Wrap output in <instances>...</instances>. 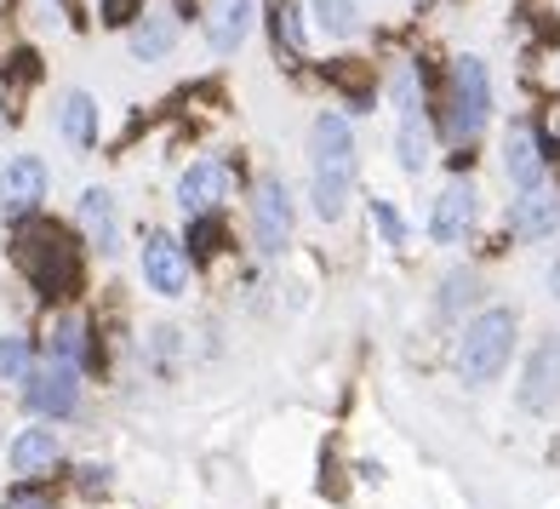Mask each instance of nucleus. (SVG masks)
<instances>
[{
	"label": "nucleus",
	"mask_w": 560,
	"mask_h": 509,
	"mask_svg": "<svg viewBox=\"0 0 560 509\" xmlns=\"http://www.w3.org/2000/svg\"><path fill=\"white\" fill-rule=\"evenodd\" d=\"M480 298H487L480 275L475 269H452L446 281H441V315H464V310H475Z\"/></svg>",
	"instance_id": "21"
},
{
	"label": "nucleus",
	"mask_w": 560,
	"mask_h": 509,
	"mask_svg": "<svg viewBox=\"0 0 560 509\" xmlns=\"http://www.w3.org/2000/svg\"><path fill=\"white\" fill-rule=\"evenodd\" d=\"M252 235H258L264 252H280L292 241V189L280 177L258 184V195H252Z\"/></svg>",
	"instance_id": "7"
},
{
	"label": "nucleus",
	"mask_w": 560,
	"mask_h": 509,
	"mask_svg": "<svg viewBox=\"0 0 560 509\" xmlns=\"http://www.w3.org/2000/svg\"><path fill=\"white\" fill-rule=\"evenodd\" d=\"M30 338L18 333H0V378H12V384H30Z\"/></svg>",
	"instance_id": "22"
},
{
	"label": "nucleus",
	"mask_w": 560,
	"mask_h": 509,
	"mask_svg": "<svg viewBox=\"0 0 560 509\" xmlns=\"http://www.w3.org/2000/svg\"><path fill=\"white\" fill-rule=\"evenodd\" d=\"M475 229V189L457 177V184H446L435 195V212H429V235H435L441 246H457Z\"/></svg>",
	"instance_id": "11"
},
{
	"label": "nucleus",
	"mask_w": 560,
	"mask_h": 509,
	"mask_svg": "<svg viewBox=\"0 0 560 509\" xmlns=\"http://www.w3.org/2000/svg\"><path fill=\"white\" fill-rule=\"evenodd\" d=\"M395 104H400V115H418L423 109V81H418L412 63L395 69Z\"/></svg>",
	"instance_id": "24"
},
{
	"label": "nucleus",
	"mask_w": 560,
	"mask_h": 509,
	"mask_svg": "<svg viewBox=\"0 0 560 509\" xmlns=\"http://www.w3.org/2000/svg\"><path fill=\"white\" fill-rule=\"evenodd\" d=\"M310 195H315V212L326 223H338L349 212V195H354V132L343 115H315L310 126Z\"/></svg>",
	"instance_id": "1"
},
{
	"label": "nucleus",
	"mask_w": 560,
	"mask_h": 509,
	"mask_svg": "<svg viewBox=\"0 0 560 509\" xmlns=\"http://www.w3.org/2000/svg\"><path fill=\"white\" fill-rule=\"evenodd\" d=\"M58 132L69 149H92L97 143V97L92 92H69L58 104Z\"/></svg>",
	"instance_id": "17"
},
{
	"label": "nucleus",
	"mask_w": 560,
	"mask_h": 509,
	"mask_svg": "<svg viewBox=\"0 0 560 509\" xmlns=\"http://www.w3.org/2000/svg\"><path fill=\"white\" fill-rule=\"evenodd\" d=\"M252 35V0H207V46L218 58H235Z\"/></svg>",
	"instance_id": "12"
},
{
	"label": "nucleus",
	"mask_w": 560,
	"mask_h": 509,
	"mask_svg": "<svg viewBox=\"0 0 560 509\" xmlns=\"http://www.w3.org/2000/svg\"><path fill=\"white\" fill-rule=\"evenodd\" d=\"M229 200V166L223 161H195L184 177H177V207L189 218H207Z\"/></svg>",
	"instance_id": "9"
},
{
	"label": "nucleus",
	"mask_w": 560,
	"mask_h": 509,
	"mask_svg": "<svg viewBox=\"0 0 560 509\" xmlns=\"http://www.w3.org/2000/svg\"><path fill=\"white\" fill-rule=\"evenodd\" d=\"M555 395H560V338H549V344L532 349L526 384H521V406H526V413H549Z\"/></svg>",
	"instance_id": "13"
},
{
	"label": "nucleus",
	"mask_w": 560,
	"mask_h": 509,
	"mask_svg": "<svg viewBox=\"0 0 560 509\" xmlns=\"http://www.w3.org/2000/svg\"><path fill=\"white\" fill-rule=\"evenodd\" d=\"M509 229H515L521 241H544L560 229V195L555 189H532L521 195L515 207H509Z\"/></svg>",
	"instance_id": "16"
},
{
	"label": "nucleus",
	"mask_w": 560,
	"mask_h": 509,
	"mask_svg": "<svg viewBox=\"0 0 560 509\" xmlns=\"http://www.w3.org/2000/svg\"><path fill=\"white\" fill-rule=\"evenodd\" d=\"M487 115H492L487 63H480V58H457V69H452V132L457 138H480V132H487Z\"/></svg>",
	"instance_id": "3"
},
{
	"label": "nucleus",
	"mask_w": 560,
	"mask_h": 509,
	"mask_svg": "<svg viewBox=\"0 0 560 509\" xmlns=\"http://www.w3.org/2000/svg\"><path fill=\"white\" fill-rule=\"evenodd\" d=\"M172 41H177L172 18H138V23H132V58H143V63L166 58V53H172Z\"/></svg>",
	"instance_id": "20"
},
{
	"label": "nucleus",
	"mask_w": 560,
	"mask_h": 509,
	"mask_svg": "<svg viewBox=\"0 0 560 509\" xmlns=\"http://www.w3.org/2000/svg\"><path fill=\"white\" fill-rule=\"evenodd\" d=\"M549 298L560 303V252H555V264H549Z\"/></svg>",
	"instance_id": "27"
},
{
	"label": "nucleus",
	"mask_w": 560,
	"mask_h": 509,
	"mask_svg": "<svg viewBox=\"0 0 560 509\" xmlns=\"http://www.w3.org/2000/svg\"><path fill=\"white\" fill-rule=\"evenodd\" d=\"M372 223L384 229V241H395V246L406 241V223H400V212H395V207H384V200H372Z\"/></svg>",
	"instance_id": "26"
},
{
	"label": "nucleus",
	"mask_w": 560,
	"mask_h": 509,
	"mask_svg": "<svg viewBox=\"0 0 560 509\" xmlns=\"http://www.w3.org/2000/svg\"><path fill=\"white\" fill-rule=\"evenodd\" d=\"M143 281L155 287L161 298H177L189 287V258H184V246H177L166 229H149L143 235Z\"/></svg>",
	"instance_id": "8"
},
{
	"label": "nucleus",
	"mask_w": 560,
	"mask_h": 509,
	"mask_svg": "<svg viewBox=\"0 0 560 509\" xmlns=\"http://www.w3.org/2000/svg\"><path fill=\"white\" fill-rule=\"evenodd\" d=\"M310 12H315V30L326 41H349L361 30V7H354V0H310Z\"/></svg>",
	"instance_id": "18"
},
{
	"label": "nucleus",
	"mask_w": 560,
	"mask_h": 509,
	"mask_svg": "<svg viewBox=\"0 0 560 509\" xmlns=\"http://www.w3.org/2000/svg\"><path fill=\"white\" fill-rule=\"evenodd\" d=\"M46 195V161L40 155H12L0 166V218H30Z\"/></svg>",
	"instance_id": "6"
},
{
	"label": "nucleus",
	"mask_w": 560,
	"mask_h": 509,
	"mask_svg": "<svg viewBox=\"0 0 560 509\" xmlns=\"http://www.w3.org/2000/svg\"><path fill=\"white\" fill-rule=\"evenodd\" d=\"M23 269L35 275V287H46V292H69L74 287V252H69V241L58 235V229H35L30 241H23Z\"/></svg>",
	"instance_id": "5"
},
{
	"label": "nucleus",
	"mask_w": 560,
	"mask_h": 509,
	"mask_svg": "<svg viewBox=\"0 0 560 509\" xmlns=\"http://www.w3.org/2000/svg\"><path fill=\"white\" fill-rule=\"evenodd\" d=\"M52 361H69V367L86 361V326L81 321H58L52 326Z\"/></svg>",
	"instance_id": "23"
},
{
	"label": "nucleus",
	"mask_w": 560,
	"mask_h": 509,
	"mask_svg": "<svg viewBox=\"0 0 560 509\" xmlns=\"http://www.w3.org/2000/svg\"><path fill=\"white\" fill-rule=\"evenodd\" d=\"M7 509H52V493L35 487V481H23V487L7 493Z\"/></svg>",
	"instance_id": "25"
},
{
	"label": "nucleus",
	"mask_w": 560,
	"mask_h": 509,
	"mask_svg": "<svg viewBox=\"0 0 560 509\" xmlns=\"http://www.w3.org/2000/svg\"><path fill=\"white\" fill-rule=\"evenodd\" d=\"M23 401H30L35 418H69L74 406H81V367L69 361H46L40 372H30V384H23Z\"/></svg>",
	"instance_id": "4"
},
{
	"label": "nucleus",
	"mask_w": 560,
	"mask_h": 509,
	"mask_svg": "<svg viewBox=\"0 0 560 509\" xmlns=\"http://www.w3.org/2000/svg\"><path fill=\"white\" fill-rule=\"evenodd\" d=\"M429 155H435V138H429L423 109H418V115H400V166H406V172H423Z\"/></svg>",
	"instance_id": "19"
},
{
	"label": "nucleus",
	"mask_w": 560,
	"mask_h": 509,
	"mask_svg": "<svg viewBox=\"0 0 560 509\" xmlns=\"http://www.w3.org/2000/svg\"><path fill=\"white\" fill-rule=\"evenodd\" d=\"M503 172H509V184H515L521 195L544 189V143H538V132H532L526 120L509 126V143H503Z\"/></svg>",
	"instance_id": "10"
},
{
	"label": "nucleus",
	"mask_w": 560,
	"mask_h": 509,
	"mask_svg": "<svg viewBox=\"0 0 560 509\" xmlns=\"http://www.w3.org/2000/svg\"><path fill=\"white\" fill-rule=\"evenodd\" d=\"M74 218H81V235L104 252V258H115L120 252V212H115V195L109 189H86L81 207H74Z\"/></svg>",
	"instance_id": "14"
},
{
	"label": "nucleus",
	"mask_w": 560,
	"mask_h": 509,
	"mask_svg": "<svg viewBox=\"0 0 560 509\" xmlns=\"http://www.w3.org/2000/svg\"><path fill=\"white\" fill-rule=\"evenodd\" d=\"M515 333H521L515 310H480L464 326V344H457V372H464V384H492L509 367V355H515Z\"/></svg>",
	"instance_id": "2"
},
{
	"label": "nucleus",
	"mask_w": 560,
	"mask_h": 509,
	"mask_svg": "<svg viewBox=\"0 0 560 509\" xmlns=\"http://www.w3.org/2000/svg\"><path fill=\"white\" fill-rule=\"evenodd\" d=\"M7 464H12L18 475H40V470L63 464V447H58V436H52L46 424H30V429H18V436H12Z\"/></svg>",
	"instance_id": "15"
}]
</instances>
